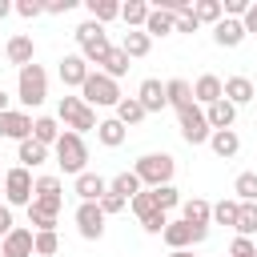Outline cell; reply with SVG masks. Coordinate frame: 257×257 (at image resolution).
I'll return each mask as SVG.
<instances>
[{
  "label": "cell",
  "instance_id": "cell-1",
  "mask_svg": "<svg viewBox=\"0 0 257 257\" xmlns=\"http://www.w3.org/2000/svg\"><path fill=\"white\" fill-rule=\"evenodd\" d=\"M16 100L24 108H40L48 100V72H44V64L32 60V64L16 68Z\"/></svg>",
  "mask_w": 257,
  "mask_h": 257
},
{
  "label": "cell",
  "instance_id": "cell-2",
  "mask_svg": "<svg viewBox=\"0 0 257 257\" xmlns=\"http://www.w3.org/2000/svg\"><path fill=\"white\" fill-rule=\"evenodd\" d=\"M133 173L141 177V185H145V189H161V185H173L177 161H173L169 153H145V157H137Z\"/></svg>",
  "mask_w": 257,
  "mask_h": 257
},
{
  "label": "cell",
  "instance_id": "cell-3",
  "mask_svg": "<svg viewBox=\"0 0 257 257\" xmlns=\"http://www.w3.org/2000/svg\"><path fill=\"white\" fill-rule=\"evenodd\" d=\"M76 44H80V56L88 60V64H104V56L112 52V40H108V32H104V24H96V20H84L76 32Z\"/></svg>",
  "mask_w": 257,
  "mask_h": 257
},
{
  "label": "cell",
  "instance_id": "cell-4",
  "mask_svg": "<svg viewBox=\"0 0 257 257\" xmlns=\"http://www.w3.org/2000/svg\"><path fill=\"white\" fill-rule=\"evenodd\" d=\"M80 100H84L88 108H116L124 96H120V84H116L112 76L88 72V80H84V88H80Z\"/></svg>",
  "mask_w": 257,
  "mask_h": 257
},
{
  "label": "cell",
  "instance_id": "cell-5",
  "mask_svg": "<svg viewBox=\"0 0 257 257\" xmlns=\"http://www.w3.org/2000/svg\"><path fill=\"white\" fill-rule=\"evenodd\" d=\"M56 165L64 169V173H72V177H80V173H88L84 165H88V145H84V137L80 133H60V141H56Z\"/></svg>",
  "mask_w": 257,
  "mask_h": 257
},
{
  "label": "cell",
  "instance_id": "cell-6",
  "mask_svg": "<svg viewBox=\"0 0 257 257\" xmlns=\"http://www.w3.org/2000/svg\"><path fill=\"white\" fill-rule=\"evenodd\" d=\"M56 112H60V124H64L68 133H80V137L100 124V120H96V108H88L80 96H60V108H56Z\"/></svg>",
  "mask_w": 257,
  "mask_h": 257
},
{
  "label": "cell",
  "instance_id": "cell-7",
  "mask_svg": "<svg viewBox=\"0 0 257 257\" xmlns=\"http://www.w3.org/2000/svg\"><path fill=\"white\" fill-rule=\"evenodd\" d=\"M177 124H181V141L185 145H209V137H213V128L205 120V108L197 100L185 104V108H177Z\"/></svg>",
  "mask_w": 257,
  "mask_h": 257
},
{
  "label": "cell",
  "instance_id": "cell-8",
  "mask_svg": "<svg viewBox=\"0 0 257 257\" xmlns=\"http://www.w3.org/2000/svg\"><path fill=\"white\" fill-rule=\"evenodd\" d=\"M32 189H36V181H32V169H24V165H16V169H8L4 173V205H32Z\"/></svg>",
  "mask_w": 257,
  "mask_h": 257
},
{
  "label": "cell",
  "instance_id": "cell-9",
  "mask_svg": "<svg viewBox=\"0 0 257 257\" xmlns=\"http://www.w3.org/2000/svg\"><path fill=\"white\" fill-rule=\"evenodd\" d=\"M32 205H40V209H48V213H60V209H64V185H60V177H52V173L36 177Z\"/></svg>",
  "mask_w": 257,
  "mask_h": 257
},
{
  "label": "cell",
  "instance_id": "cell-10",
  "mask_svg": "<svg viewBox=\"0 0 257 257\" xmlns=\"http://www.w3.org/2000/svg\"><path fill=\"white\" fill-rule=\"evenodd\" d=\"M104 213H100V205H92V201H80L76 205V233L84 237V241H100L104 237Z\"/></svg>",
  "mask_w": 257,
  "mask_h": 257
},
{
  "label": "cell",
  "instance_id": "cell-11",
  "mask_svg": "<svg viewBox=\"0 0 257 257\" xmlns=\"http://www.w3.org/2000/svg\"><path fill=\"white\" fill-rule=\"evenodd\" d=\"M60 80H64V88H84V80H88V72H92V64L80 56V52H68V56H60Z\"/></svg>",
  "mask_w": 257,
  "mask_h": 257
},
{
  "label": "cell",
  "instance_id": "cell-12",
  "mask_svg": "<svg viewBox=\"0 0 257 257\" xmlns=\"http://www.w3.org/2000/svg\"><path fill=\"white\" fill-rule=\"evenodd\" d=\"M32 137V116L24 108H8L0 116V141H28Z\"/></svg>",
  "mask_w": 257,
  "mask_h": 257
},
{
  "label": "cell",
  "instance_id": "cell-13",
  "mask_svg": "<svg viewBox=\"0 0 257 257\" xmlns=\"http://www.w3.org/2000/svg\"><path fill=\"white\" fill-rule=\"evenodd\" d=\"M36 233L32 229H24V225H16L4 241H0V257H36Z\"/></svg>",
  "mask_w": 257,
  "mask_h": 257
},
{
  "label": "cell",
  "instance_id": "cell-14",
  "mask_svg": "<svg viewBox=\"0 0 257 257\" xmlns=\"http://www.w3.org/2000/svg\"><path fill=\"white\" fill-rule=\"evenodd\" d=\"M225 96V80L221 76H213V72H205V76H197L193 80V100L201 104V108H209V104H217Z\"/></svg>",
  "mask_w": 257,
  "mask_h": 257
},
{
  "label": "cell",
  "instance_id": "cell-15",
  "mask_svg": "<svg viewBox=\"0 0 257 257\" xmlns=\"http://www.w3.org/2000/svg\"><path fill=\"white\" fill-rule=\"evenodd\" d=\"M137 100H141V108H145V112H165V108H169V96H165V84H161L157 76H149V80H141V88H137Z\"/></svg>",
  "mask_w": 257,
  "mask_h": 257
},
{
  "label": "cell",
  "instance_id": "cell-16",
  "mask_svg": "<svg viewBox=\"0 0 257 257\" xmlns=\"http://www.w3.org/2000/svg\"><path fill=\"white\" fill-rule=\"evenodd\" d=\"M4 60H8V64H16V68L32 64V60H36V44H32V36L16 32V36H12L8 44H4Z\"/></svg>",
  "mask_w": 257,
  "mask_h": 257
},
{
  "label": "cell",
  "instance_id": "cell-17",
  "mask_svg": "<svg viewBox=\"0 0 257 257\" xmlns=\"http://www.w3.org/2000/svg\"><path fill=\"white\" fill-rule=\"evenodd\" d=\"M72 193H76L80 201H92V205H100V197L108 193V181H104L100 173H80V177H76V185H72Z\"/></svg>",
  "mask_w": 257,
  "mask_h": 257
},
{
  "label": "cell",
  "instance_id": "cell-18",
  "mask_svg": "<svg viewBox=\"0 0 257 257\" xmlns=\"http://www.w3.org/2000/svg\"><path fill=\"white\" fill-rule=\"evenodd\" d=\"M181 221L209 229V225H213V205H209L205 197H189V201H181Z\"/></svg>",
  "mask_w": 257,
  "mask_h": 257
},
{
  "label": "cell",
  "instance_id": "cell-19",
  "mask_svg": "<svg viewBox=\"0 0 257 257\" xmlns=\"http://www.w3.org/2000/svg\"><path fill=\"white\" fill-rule=\"evenodd\" d=\"M245 36H249V32H245V24H241V20H233V16H225L221 24H213V40H217L221 48H237Z\"/></svg>",
  "mask_w": 257,
  "mask_h": 257
},
{
  "label": "cell",
  "instance_id": "cell-20",
  "mask_svg": "<svg viewBox=\"0 0 257 257\" xmlns=\"http://www.w3.org/2000/svg\"><path fill=\"white\" fill-rule=\"evenodd\" d=\"M120 48H124V56H128V60H141V56H149L153 36H149L145 28H128V32L120 36Z\"/></svg>",
  "mask_w": 257,
  "mask_h": 257
},
{
  "label": "cell",
  "instance_id": "cell-21",
  "mask_svg": "<svg viewBox=\"0 0 257 257\" xmlns=\"http://www.w3.org/2000/svg\"><path fill=\"white\" fill-rule=\"evenodd\" d=\"M253 96H257V88H253V80H249V76H229V80H225V100H229L233 108L249 104Z\"/></svg>",
  "mask_w": 257,
  "mask_h": 257
},
{
  "label": "cell",
  "instance_id": "cell-22",
  "mask_svg": "<svg viewBox=\"0 0 257 257\" xmlns=\"http://www.w3.org/2000/svg\"><path fill=\"white\" fill-rule=\"evenodd\" d=\"M205 120H209V128H213V133H221V128H233V120H237V108H233V104L221 96L217 104H209V108H205Z\"/></svg>",
  "mask_w": 257,
  "mask_h": 257
},
{
  "label": "cell",
  "instance_id": "cell-23",
  "mask_svg": "<svg viewBox=\"0 0 257 257\" xmlns=\"http://www.w3.org/2000/svg\"><path fill=\"white\" fill-rule=\"evenodd\" d=\"M124 137H128V128H124L116 116H104V120L96 124V141H100L104 149H120V145H124Z\"/></svg>",
  "mask_w": 257,
  "mask_h": 257
},
{
  "label": "cell",
  "instance_id": "cell-24",
  "mask_svg": "<svg viewBox=\"0 0 257 257\" xmlns=\"http://www.w3.org/2000/svg\"><path fill=\"white\" fill-rule=\"evenodd\" d=\"M209 149H213L221 161L237 157V153H241V137H237V128H221V133H213V137H209Z\"/></svg>",
  "mask_w": 257,
  "mask_h": 257
},
{
  "label": "cell",
  "instance_id": "cell-25",
  "mask_svg": "<svg viewBox=\"0 0 257 257\" xmlns=\"http://www.w3.org/2000/svg\"><path fill=\"white\" fill-rule=\"evenodd\" d=\"M145 32H149L153 40H157V36H173V32H177V16L165 12V8H153L149 20H145Z\"/></svg>",
  "mask_w": 257,
  "mask_h": 257
},
{
  "label": "cell",
  "instance_id": "cell-26",
  "mask_svg": "<svg viewBox=\"0 0 257 257\" xmlns=\"http://www.w3.org/2000/svg\"><path fill=\"white\" fill-rule=\"evenodd\" d=\"M32 141H40L44 149H56V141H60V120H56V116H36V120H32Z\"/></svg>",
  "mask_w": 257,
  "mask_h": 257
},
{
  "label": "cell",
  "instance_id": "cell-27",
  "mask_svg": "<svg viewBox=\"0 0 257 257\" xmlns=\"http://www.w3.org/2000/svg\"><path fill=\"white\" fill-rule=\"evenodd\" d=\"M108 193H116V197H124V201H133L137 193H145V185H141V177H137L133 169H124V173H116V177L108 181Z\"/></svg>",
  "mask_w": 257,
  "mask_h": 257
},
{
  "label": "cell",
  "instance_id": "cell-28",
  "mask_svg": "<svg viewBox=\"0 0 257 257\" xmlns=\"http://www.w3.org/2000/svg\"><path fill=\"white\" fill-rule=\"evenodd\" d=\"M161 237H165V245H169V249H189V245H193V225H185V221H173V217H169V225H165V233H161Z\"/></svg>",
  "mask_w": 257,
  "mask_h": 257
},
{
  "label": "cell",
  "instance_id": "cell-29",
  "mask_svg": "<svg viewBox=\"0 0 257 257\" xmlns=\"http://www.w3.org/2000/svg\"><path fill=\"white\" fill-rule=\"evenodd\" d=\"M165 96H169V108L177 112V108H185V104H193V84L189 80H165Z\"/></svg>",
  "mask_w": 257,
  "mask_h": 257
},
{
  "label": "cell",
  "instance_id": "cell-30",
  "mask_svg": "<svg viewBox=\"0 0 257 257\" xmlns=\"http://www.w3.org/2000/svg\"><path fill=\"white\" fill-rule=\"evenodd\" d=\"M16 161H20L24 169H36V165H44V161H48V149H44L40 141H32V137H28V141H20V153H16Z\"/></svg>",
  "mask_w": 257,
  "mask_h": 257
},
{
  "label": "cell",
  "instance_id": "cell-31",
  "mask_svg": "<svg viewBox=\"0 0 257 257\" xmlns=\"http://www.w3.org/2000/svg\"><path fill=\"white\" fill-rule=\"evenodd\" d=\"M193 16L201 24H221L225 20V4L221 0H193Z\"/></svg>",
  "mask_w": 257,
  "mask_h": 257
},
{
  "label": "cell",
  "instance_id": "cell-32",
  "mask_svg": "<svg viewBox=\"0 0 257 257\" xmlns=\"http://www.w3.org/2000/svg\"><path fill=\"white\" fill-rule=\"evenodd\" d=\"M149 12H153V4H145V0H128V4H120V20H124L128 28H145Z\"/></svg>",
  "mask_w": 257,
  "mask_h": 257
},
{
  "label": "cell",
  "instance_id": "cell-33",
  "mask_svg": "<svg viewBox=\"0 0 257 257\" xmlns=\"http://www.w3.org/2000/svg\"><path fill=\"white\" fill-rule=\"evenodd\" d=\"M145 116H149V112L141 108V100H137V96H124V100L116 104V120H120L124 128H133V124H141Z\"/></svg>",
  "mask_w": 257,
  "mask_h": 257
},
{
  "label": "cell",
  "instance_id": "cell-34",
  "mask_svg": "<svg viewBox=\"0 0 257 257\" xmlns=\"http://www.w3.org/2000/svg\"><path fill=\"white\" fill-rule=\"evenodd\" d=\"M233 197H237L241 205H257V173H237Z\"/></svg>",
  "mask_w": 257,
  "mask_h": 257
},
{
  "label": "cell",
  "instance_id": "cell-35",
  "mask_svg": "<svg viewBox=\"0 0 257 257\" xmlns=\"http://www.w3.org/2000/svg\"><path fill=\"white\" fill-rule=\"evenodd\" d=\"M84 4H88V20H96V24H108V20L120 16L116 0H84Z\"/></svg>",
  "mask_w": 257,
  "mask_h": 257
},
{
  "label": "cell",
  "instance_id": "cell-36",
  "mask_svg": "<svg viewBox=\"0 0 257 257\" xmlns=\"http://www.w3.org/2000/svg\"><path fill=\"white\" fill-rule=\"evenodd\" d=\"M104 76H112V80H120L124 72H128V56H124V48L120 44H112V52L104 56V68H100Z\"/></svg>",
  "mask_w": 257,
  "mask_h": 257
},
{
  "label": "cell",
  "instance_id": "cell-37",
  "mask_svg": "<svg viewBox=\"0 0 257 257\" xmlns=\"http://www.w3.org/2000/svg\"><path fill=\"white\" fill-rule=\"evenodd\" d=\"M237 213H241V201H237V197H225V201L213 205V221H217V225H229V229H233V225H237Z\"/></svg>",
  "mask_w": 257,
  "mask_h": 257
},
{
  "label": "cell",
  "instance_id": "cell-38",
  "mask_svg": "<svg viewBox=\"0 0 257 257\" xmlns=\"http://www.w3.org/2000/svg\"><path fill=\"white\" fill-rule=\"evenodd\" d=\"M28 225H32V233H56V213H48L40 205H28Z\"/></svg>",
  "mask_w": 257,
  "mask_h": 257
},
{
  "label": "cell",
  "instance_id": "cell-39",
  "mask_svg": "<svg viewBox=\"0 0 257 257\" xmlns=\"http://www.w3.org/2000/svg\"><path fill=\"white\" fill-rule=\"evenodd\" d=\"M233 229H237V237H257V205H241Z\"/></svg>",
  "mask_w": 257,
  "mask_h": 257
},
{
  "label": "cell",
  "instance_id": "cell-40",
  "mask_svg": "<svg viewBox=\"0 0 257 257\" xmlns=\"http://www.w3.org/2000/svg\"><path fill=\"white\" fill-rule=\"evenodd\" d=\"M128 209L137 213V221H145L149 213H161V209H157V197H153V189H145V193H137V197L128 201Z\"/></svg>",
  "mask_w": 257,
  "mask_h": 257
},
{
  "label": "cell",
  "instance_id": "cell-41",
  "mask_svg": "<svg viewBox=\"0 0 257 257\" xmlns=\"http://www.w3.org/2000/svg\"><path fill=\"white\" fill-rule=\"evenodd\" d=\"M153 197H157V209H161V213H169V209H177V205H181V193H177L173 185L153 189Z\"/></svg>",
  "mask_w": 257,
  "mask_h": 257
},
{
  "label": "cell",
  "instance_id": "cell-42",
  "mask_svg": "<svg viewBox=\"0 0 257 257\" xmlns=\"http://www.w3.org/2000/svg\"><path fill=\"white\" fill-rule=\"evenodd\" d=\"M32 245H36V257H52V253L60 249V237H56V233H36Z\"/></svg>",
  "mask_w": 257,
  "mask_h": 257
},
{
  "label": "cell",
  "instance_id": "cell-43",
  "mask_svg": "<svg viewBox=\"0 0 257 257\" xmlns=\"http://www.w3.org/2000/svg\"><path fill=\"white\" fill-rule=\"evenodd\" d=\"M165 225H169V213H149V217L141 221V229H145L149 237H161V233H165Z\"/></svg>",
  "mask_w": 257,
  "mask_h": 257
},
{
  "label": "cell",
  "instance_id": "cell-44",
  "mask_svg": "<svg viewBox=\"0 0 257 257\" xmlns=\"http://www.w3.org/2000/svg\"><path fill=\"white\" fill-rule=\"evenodd\" d=\"M229 257H257V245H253V237H233V245H229Z\"/></svg>",
  "mask_w": 257,
  "mask_h": 257
},
{
  "label": "cell",
  "instance_id": "cell-45",
  "mask_svg": "<svg viewBox=\"0 0 257 257\" xmlns=\"http://www.w3.org/2000/svg\"><path fill=\"white\" fill-rule=\"evenodd\" d=\"M12 8H16V16H24V20H36V16L44 12V4H40V0H16Z\"/></svg>",
  "mask_w": 257,
  "mask_h": 257
},
{
  "label": "cell",
  "instance_id": "cell-46",
  "mask_svg": "<svg viewBox=\"0 0 257 257\" xmlns=\"http://www.w3.org/2000/svg\"><path fill=\"white\" fill-rule=\"evenodd\" d=\"M124 205H128V201H124V197H116V193H104V197H100V213H104V217H112V213H120Z\"/></svg>",
  "mask_w": 257,
  "mask_h": 257
},
{
  "label": "cell",
  "instance_id": "cell-47",
  "mask_svg": "<svg viewBox=\"0 0 257 257\" xmlns=\"http://www.w3.org/2000/svg\"><path fill=\"white\" fill-rule=\"evenodd\" d=\"M12 229H16V221H12V205H4V201H0V241H4Z\"/></svg>",
  "mask_w": 257,
  "mask_h": 257
},
{
  "label": "cell",
  "instance_id": "cell-48",
  "mask_svg": "<svg viewBox=\"0 0 257 257\" xmlns=\"http://www.w3.org/2000/svg\"><path fill=\"white\" fill-rule=\"evenodd\" d=\"M72 8H76V0H48V4H44L48 16H64V12H72Z\"/></svg>",
  "mask_w": 257,
  "mask_h": 257
},
{
  "label": "cell",
  "instance_id": "cell-49",
  "mask_svg": "<svg viewBox=\"0 0 257 257\" xmlns=\"http://www.w3.org/2000/svg\"><path fill=\"white\" fill-rule=\"evenodd\" d=\"M197 28H201V20H197V16H193V8H189V12H181V16H177V32H197Z\"/></svg>",
  "mask_w": 257,
  "mask_h": 257
},
{
  "label": "cell",
  "instance_id": "cell-50",
  "mask_svg": "<svg viewBox=\"0 0 257 257\" xmlns=\"http://www.w3.org/2000/svg\"><path fill=\"white\" fill-rule=\"evenodd\" d=\"M241 24H245V32H257V0L249 4V12H245V20H241Z\"/></svg>",
  "mask_w": 257,
  "mask_h": 257
},
{
  "label": "cell",
  "instance_id": "cell-51",
  "mask_svg": "<svg viewBox=\"0 0 257 257\" xmlns=\"http://www.w3.org/2000/svg\"><path fill=\"white\" fill-rule=\"evenodd\" d=\"M205 237H209V229H201V225H193V245H201Z\"/></svg>",
  "mask_w": 257,
  "mask_h": 257
},
{
  "label": "cell",
  "instance_id": "cell-52",
  "mask_svg": "<svg viewBox=\"0 0 257 257\" xmlns=\"http://www.w3.org/2000/svg\"><path fill=\"white\" fill-rule=\"evenodd\" d=\"M8 100H12V96H8V92H4V88H0V116H4V112H8Z\"/></svg>",
  "mask_w": 257,
  "mask_h": 257
},
{
  "label": "cell",
  "instance_id": "cell-53",
  "mask_svg": "<svg viewBox=\"0 0 257 257\" xmlns=\"http://www.w3.org/2000/svg\"><path fill=\"white\" fill-rule=\"evenodd\" d=\"M8 12H16V8H12V4H8V0H0V20H4V16H8Z\"/></svg>",
  "mask_w": 257,
  "mask_h": 257
},
{
  "label": "cell",
  "instance_id": "cell-54",
  "mask_svg": "<svg viewBox=\"0 0 257 257\" xmlns=\"http://www.w3.org/2000/svg\"><path fill=\"white\" fill-rule=\"evenodd\" d=\"M169 257H193V249H173Z\"/></svg>",
  "mask_w": 257,
  "mask_h": 257
},
{
  "label": "cell",
  "instance_id": "cell-55",
  "mask_svg": "<svg viewBox=\"0 0 257 257\" xmlns=\"http://www.w3.org/2000/svg\"><path fill=\"white\" fill-rule=\"evenodd\" d=\"M0 193H4V177H0Z\"/></svg>",
  "mask_w": 257,
  "mask_h": 257
},
{
  "label": "cell",
  "instance_id": "cell-56",
  "mask_svg": "<svg viewBox=\"0 0 257 257\" xmlns=\"http://www.w3.org/2000/svg\"><path fill=\"white\" fill-rule=\"evenodd\" d=\"M0 60H4V48H0Z\"/></svg>",
  "mask_w": 257,
  "mask_h": 257
},
{
  "label": "cell",
  "instance_id": "cell-57",
  "mask_svg": "<svg viewBox=\"0 0 257 257\" xmlns=\"http://www.w3.org/2000/svg\"><path fill=\"white\" fill-rule=\"evenodd\" d=\"M253 245H257V237H253Z\"/></svg>",
  "mask_w": 257,
  "mask_h": 257
}]
</instances>
